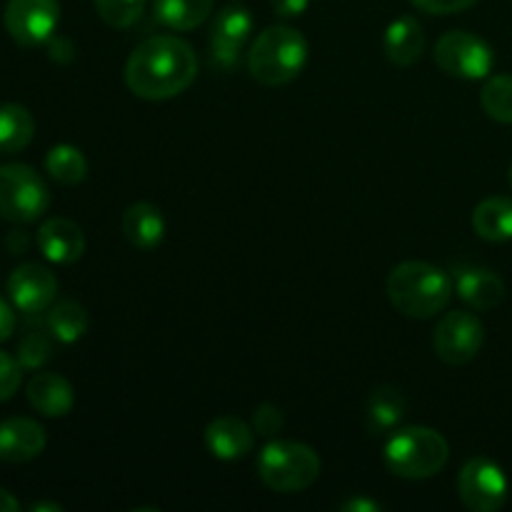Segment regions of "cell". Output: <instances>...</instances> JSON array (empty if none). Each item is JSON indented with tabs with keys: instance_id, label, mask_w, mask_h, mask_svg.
I'll use <instances>...</instances> for the list:
<instances>
[{
	"instance_id": "obj_1",
	"label": "cell",
	"mask_w": 512,
	"mask_h": 512,
	"mask_svg": "<svg viewBox=\"0 0 512 512\" xmlns=\"http://www.w3.org/2000/svg\"><path fill=\"white\" fill-rule=\"evenodd\" d=\"M198 75L193 45L178 35L143 40L125 63V83L143 100H168L185 93Z\"/></svg>"
},
{
	"instance_id": "obj_2",
	"label": "cell",
	"mask_w": 512,
	"mask_h": 512,
	"mask_svg": "<svg viewBox=\"0 0 512 512\" xmlns=\"http://www.w3.org/2000/svg\"><path fill=\"white\" fill-rule=\"evenodd\" d=\"M453 278L438 265L405 260L388 275V298L398 313L408 318H433L448 308L453 298Z\"/></svg>"
},
{
	"instance_id": "obj_3",
	"label": "cell",
	"mask_w": 512,
	"mask_h": 512,
	"mask_svg": "<svg viewBox=\"0 0 512 512\" xmlns=\"http://www.w3.org/2000/svg\"><path fill=\"white\" fill-rule=\"evenodd\" d=\"M305 63H308V40L290 25H270L250 45V78L268 88H278L298 78Z\"/></svg>"
},
{
	"instance_id": "obj_4",
	"label": "cell",
	"mask_w": 512,
	"mask_h": 512,
	"mask_svg": "<svg viewBox=\"0 0 512 512\" xmlns=\"http://www.w3.org/2000/svg\"><path fill=\"white\" fill-rule=\"evenodd\" d=\"M450 445L438 430L413 425L390 435L385 445V465L405 480H425L448 465Z\"/></svg>"
},
{
	"instance_id": "obj_5",
	"label": "cell",
	"mask_w": 512,
	"mask_h": 512,
	"mask_svg": "<svg viewBox=\"0 0 512 512\" xmlns=\"http://www.w3.org/2000/svg\"><path fill=\"white\" fill-rule=\"evenodd\" d=\"M258 475L275 493H300L320 478V458L305 443L273 440L260 450Z\"/></svg>"
},
{
	"instance_id": "obj_6",
	"label": "cell",
	"mask_w": 512,
	"mask_h": 512,
	"mask_svg": "<svg viewBox=\"0 0 512 512\" xmlns=\"http://www.w3.org/2000/svg\"><path fill=\"white\" fill-rule=\"evenodd\" d=\"M48 205V185L30 165H0V218L10 223H33Z\"/></svg>"
},
{
	"instance_id": "obj_7",
	"label": "cell",
	"mask_w": 512,
	"mask_h": 512,
	"mask_svg": "<svg viewBox=\"0 0 512 512\" xmlns=\"http://www.w3.org/2000/svg\"><path fill=\"white\" fill-rule=\"evenodd\" d=\"M435 63L443 73L463 80L488 78L495 65L493 48L465 30H450L435 45Z\"/></svg>"
},
{
	"instance_id": "obj_8",
	"label": "cell",
	"mask_w": 512,
	"mask_h": 512,
	"mask_svg": "<svg viewBox=\"0 0 512 512\" xmlns=\"http://www.w3.org/2000/svg\"><path fill=\"white\" fill-rule=\"evenodd\" d=\"M510 485L503 468L488 458H473L458 475V495L473 512H495L508 503Z\"/></svg>"
},
{
	"instance_id": "obj_9",
	"label": "cell",
	"mask_w": 512,
	"mask_h": 512,
	"mask_svg": "<svg viewBox=\"0 0 512 512\" xmlns=\"http://www.w3.org/2000/svg\"><path fill=\"white\" fill-rule=\"evenodd\" d=\"M485 343V328L478 315L468 310H453L443 315L433 335L435 355L445 365H468L478 358Z\"/></svg>"
},
{
	"instance_id": "obj_10",
	"label": "cell",
	"mask_w": 512,
	"mask_h": 512,
	"mask_svg": "<svg viewBox=\"0 0 512 512\" xmlns=\"http://www.w3.org/2000/svg\"><path fill=\"white\" fill-rule=\"evenodd\" d=\"M5 30L23 48L48 43L60 23L58 0H8Z\"/></svg>"
},
{
	"instance_id": "obj_11",
	"label": "cell",
	"mask_w": 512,
	"mask_h": 512,
	"mask_svg": "<svg viewBox=\"0 0 512 512\" xmlns=\"http://www.w3.org/2000/svg\"><path fill=\"white\" fill-rule=\"evenodd\" d=\"M253 33V15L245 5L228 3L215 15L213 30H210V53L220 68L230 70L238 65L240 50L248 43Z\"/></svg>"
},
{
	"instance_id": "obj_12",
	"label": "cell",
	"mask_w": 512,
	"mask_h": 512,
	"mask_svg": "<svg viewBox=\"0 0 512 512\" xmlns=\"http://www.w3.org/2000/svg\"><path fill=\"white\" fill-rule=\"evenodd\" d=\"M58 293V280L45 265L25 263L15 268L8 278L10 303L25 315H38L50 308Z\"/></svg>"
},
{
	"instance_id": "obj_13",
	"label": "cell",
	"mask_w": 512,
	"mask_h": 512,
	"mask_svg": "<svg viewBox=\"0 0 512 512\" xmlns=\"http://www.w3.org/2000/svg\"><path fill=\"white\" fill-rule=\"evenodd\" d=\"M38 248L50 263H78L85 253V235L73 220L48 218L38 230Z\"/></svg>"
},
{
	"instance_id": "obj_14",
	"label": "cell",
	"mask_w": 512,
	"mask_h": 512,
	"mask_svg": "<svg viewBox=\"0 0 512 512\" xmlns=\"http://www.w3.org/2000/svg\"><path fill=\"white\" fill-rule=\"evenodd\" d=\"M43 425L30 418H8L0 423V460L3 463H28L45 450Z\"/></svg>"
},
{
	"instance_id": "obj_15",
	"label": "cell",
	"mask_w": 512,
	"mask_h": 512,
	"mask_svg": "<svg viewBox=\"0 0 512 512\" xmlns=\"http://www.w3.org/2000/svg\"><path fill=\"white\" fill-rule=\"evenodd\" d=\"M205 445L218 460H243L255 445V430L245 420L223 415L205 428Z\"/></svg>"
},
{
	"instance_id": "obj_16",
	"label": "cell",
	"mask_w": 512,
	"mask_h": 512,
	"mask_svg": "<svg viewBox=\"0 0 512 512\" xmlns=\"http://www.w3.org/2000/svg\"><path fill=\"white\" fill-rule=\"evenodd\" d=\"M28 403L45 418H65L75 405L73 385L58 373H38L30 378Z\"/></svg>"
},
{
	"instance_id": "obj_17",
	"label": "cell",
	"mask_w": 512,
	"mask_h": 512,
	"mask_svg": "<svg viewBox=\"0 0 512 512\" xmlns=\"http://www.w3.org/2000/svg\"><path fill=\"white\" fill-rule=\"evenodd\" d=\"M455 290L473 310H493L505 300V283L488 268H463L455 275Z\"/></svg>"
},
{
	"instance_id": "obj_18",
	"label": "cell",
	"mask_w": 512,
	"mask_h": 512,
	"mask_svg": "<svg viewBox=\"0 0 512 512\" xmlns=\"http://www.w3.org/2000/svg\"><path fill=\"white\" fill-rule=\"evenodd\" d=\"M123 235L140 250H153L165 238V218L153 203H135L123 213Z\"/></svg>"
},
{
	"instance_id": "obj_19",
	"label": "cell",
	"mask_w": 512,
	"mask_h": 512,
	"mask_svg": "<svg viewBox=\"0 0 512 512\" xmlns=\"http://www.w3.org/2000/svg\"><path fill=\"white\" fill-rule=\"evenodd\" d=\"M425 35L415 18H398L385 30V55L390 63L410 68L423 58Z\"/></svg>"
},
{
	"instance_id": "obj_20",
	"label": "cell",
	"mask_w": 512,
	"mask_h": 512,
	"mask_svg": "<svg viewBox=\"0 0 512 512\" xmlns=\"http://www.w3.org/2000/svg\"><path fill=\"white\" fill-rule=\"evenodd\" d=\"M473 230L490 243L512 240V198L495 195L473 210Z\"/></svg>"
},
{
	"instance_id": "obj_21",
	"label": "cell",
	"mask_w": 512,
	"mask_h": 512,
	"mask_svg": "<svg viewBox=\"0 0 512 512\" xmlns=\"http://www.w3.org/2000/svg\"><path fill=\"white\" fill-rule=\"evenodd\" d=\"M35 135V120L28 108L18 103L0 105V155L20 153Z\"/></svg>"
},
{
	"instance_id": "obj_22",
	"label": "cell",
	"mask_w": 512,
	"mask_h": 512,
	"mask_svg": "<svg viewBox=\"0 0 512 512\" xmlns=\"http://www.w3.org/2000/svg\"><path fill=\"white\" fill-rule=\"evenodd\" d=\"M215 0H155V18L170 30H193L210 18Z\"/></svg>"
},
{
	"instance_id": "obj_23",
	"label": "cell",
	"mask_w": 512,
	"mask_h": 512,
	"mask_svg": "<svg viewBox=\"0 0 512 512\" xmlns=\"http://www.w3.org/2000/svg\"><path fill=\"white\" fill-rule=\"evenodd\" d=\"M88 310L75 300H60L48 313V330L58 343L73 345L88 333Z\"/></svg>"
},
{
	"instance_id": "obj_24",
	"label": "cell",
	"mask_w": 512,
	"mask_h": 512,
	"mask_svg": "<svg viewBox=\"0 0 512 512\" xmlns=\"http://www.w3.org/2000/svg\"><path fill=\"white\" fill-rule=\"evenodd\" d=\"M403 415H405V398L398 388L383 385V388H378L373 395H370L368 430L373 435L390 433V430L403 420Z\"/></svg>"
},
{
	"instance_id": "obj_25",
	"label": "cell",
	"mask_w": 512,
	"mask_h": 512,
	"mask_svg": "<svg viewBox=\"0 0 512 512\" xmlns=\"http://www.w3.org/2000/svg\"><path fill=\"white\" fill-rule=\"evenodd\" d=\"M45 170L60 185H78L88 175V160L75 145L60 143L45 155Z\"/></svg>"
},
{
	"instance_id": "obj_26",
	"label": "cell",
	"mask_w": 512,
	"mask_h": 512,
	"mask_svg": "<svg viewBox=\"0 0 512 512\" xmlns=\"http://www.w3.org/2000/svg\"><path fill=\"white\" fill-rule=\"evenodd\" d=\"M480 105L495 123L512 125V75H493L483 85Z\"/></svg>"
},
{
	"instance_id": "obj_27",
	"label": "cell",
	"mask_w": 512,
	"mask_h": 512,
	"mask_svg": "<svg viewBox=\"0 0 512 512\" xmlns=\"http://www.w3.org/2000/svg\"><path fill=\"white\" fill-rule=\"evenodd\" d=\"M50 333V330H48ZM43 333V330H30L18 345V363L28 370H38L53 358V335Z\"/></svg>"
},
{
	"instance_id": "obj_28",
	"label": "cell",
	"mask_w": 512,
	"mask_h": 512,
	"mask_svg": "<svg viewBox=\"0 0 512 512\" xmlns=\"http://www.w3.org/2000/svg\"><path fill=\"white\" fill-rule=\"evenodd\" d=\"M95 10L110 28H130L145 10V0H95Z\"/></svg>"
},
{
	"instance_id": "obj_29",
	"label": "cell",
	"mask_w": 512,
	"mask_h": 512,
	"mask_svg": "<svg viewBox=\"0 0 512 512\" xmlns=\"http://www.w3.org/2000/svg\"><path fill=\"white\" fill-rule=\"evenodd\" d=\"M20 383H23V365L13 355L0 350V403L13 398L18 393Z\"/></svg>"
},
{
	"instance_id": "obj_30",
	"label": "cell",
	"mask_w": 512,
	"mask_h": 512,
	"mask_svg": "<svg viewBox=\"0 0 512 512\" xmlns=\"http://www.w3.org/2000/svg\"><path fill=\"white\" fill-rule=\"evenodd\" d=\"M285 428V415L278 405L263 403L253 413V430L263 438H275Z\"/></svg>"
},
{
	"instance_id": "obj_31",
	"label": "cell",
	"mask_w": 512,
	"mask_h": 512,
	"mask_svg": "<svg viewBox=\"0 0 512 512\" xmlns=\"http://www.w3.org/2000/svg\"><path fill=\"white\" fill-rule=\"evenodd\" d=\"M478 0H413L415 8L425 10V13L433 15H450V13H460V10H468Z\"/></svg>"
},
{
	"instance_id": "obj_32",
	"label": "cell",
	"mask_w": 512,
	"mask_h": 512,
	"mask_svg": "<svg viewBox=\"0 0 512 512\" xmlns=\"http://www.w3.org/2000/svg\"><path fill=\"white\" fill-rule=\"evenodd\" d=\"M48 53L50 58L58 60V63H70V60L75 58L73 43H70L68 38H63V35H53V38L48 40Z\"/></svg>"
},
{
	"instance_id": "obj_33",
	"label": "cell",
	"mask_w": 512,
	"mask_h": 512,
	"mask_svg": "<svg viewBox=\"0 0 512 512\" xmlns=\"http://www.w3.org/2000/svg\"><path fill=\"white\" fill-rule=\"evenodd\" d=\"M270 3H273L275 13L283 15V18H298L308 10L310 0H270Z\"/></svg>"
},
{
	"instance_id": "obj_34",
	"label": "cell",
	"mask_w": 512,
	"mask_h": 512,
	"mask_svg": "<svg viewBox=\"0 0 512 512\" xmlns=\"http://www.w3.org/2000/svg\"><path fill=\"white\" fill-rule=\"evenodd\" d=\"M13 330H15L13 308H10V305L0 298V343H5V340L10 338V335H13Z\"/></svg>"
},
{
	"instance_id": "obj_35",
	"label": "cell",
	"mask_w": 512,
	"mask_h": 512,
	"mask_svg": "<svg viewBox=\"0 0 512 512\" xmlns=\"http://www.w3.org/2000/svg\"><path fill=\"white\" fill-rule=\"evenodd\" d=\"M345 512H380L383 505L375 503V500H365V498H353L348 503H343Z\"/></svg>"
},
{
	"instance_id": "obj_36",
	"label": "cell",
	"mask_w": 512,
	"mask_h": 512,
	"mask_svg": "<svg viewBox=\"0 0 512 512\" xmlns=\"http://www.w3.org/2000/svg\"><path fill=\"white\" fill-rule=\"evenodd\" d=\"M20 503L8 493V490L0 488V512H18Z\"/></svg>"
},
{
	"instance_id": "obj_37",
	"label": "cell",
	"mask_w": 512,
	"mask_h": 512,
	"mask_svg": "<svg viewBox=\"0 0 512 512\" xmlns=\"http://www.w3.org/2000/svg\"><path fill=\"white\" fill-rule=\"evenodd\" d=\"M30 510L33 512H60L63 508H60L58 503H35Z\"/></svg>"
},
{
	"instance_id": "obj_38",
	"label": "cell",
	"mask_w": 512,
	"mask_h": 512,
	"mask_svg": "<svg viewBox=\"0 0 512 512\" xmlns=\"http://www.w3.org/2000/svg\"><path fill=\"white\" fill-rule=\"evenodd\" d=\"M510 185H512V165H510Z\"/></svg>"
}]
</instances>
